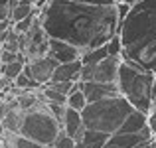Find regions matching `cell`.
<instances>
[{
  "instance_id": "5",
  "label": "cell",
  "mask_w": 156,
  "mask_h": 148,
  "mask_svg": "<svg viewBox=\"0 0 156 148\" xmlns=\"http://www.w3.org/2000/svg\"><path fill=\"white\" fill-rule=\"evenodd\" d=\"M59 122L53 118V115L48 111L46 103L40 101L36 107H32L30 111H24L22 125H20L18 134L36 140L40 144L51 146V142L55 140V136L59 134Z\"/></svg>"
},
{
  "instance_id": "32",
  "label": "cell",
  "mask_w": 156,
  "mask_h": 148,
  "mask_svg": "<svg viewBox=\"0 0 156 148\" xmlns=\"http://www.w3.org/2000/svg\"><path fill=\"white\" fill-rule=\"evenodd\" d=\"M34 2H36V6H38V8H42V6H44V4H46V2H48V0H34Z\"/></svg>"
},
{
  "instance_id": "13",
  "label": "cell",
  "mask_w": 156,
  "mask_h": 148,
  "mask_svg": "<svg viewBox=\"0 0 156 148\" xmlns=\"http://www.w3.org/2000/svg\"><path fill=\"white\" fill-rule=\"evenodd\" d=\"M83 129V121H81V113L71 107H65V115L61 118V130H63L67 136H75L79 130Z\"/></svg>"
},
{
  "instance_id": "31",
  "label": "cell",
  "mask_w": 156,
  "mask_h": 148,
  "mask_svg": "<svg viewBox=\"0 0 156 148\" xmlns=\"http://www.w3.org/2000/svg\"><path fill=\"white\" fill-rule=\"evenodd\" d=\"M152 99H154V105H156V75H154V87H152Z\"/></svg>"
},
{
  "instance_id": "25",
  "label": "cell",
  "mask_w": 156,
  "mask_h": 148,
  "mask_svg": "<svg viewBox=\"0 0 156 148\" xmlns=\"http://www.w3.org/2000/svg\"><path fill=\"white\" fill-rule=\"evenodd\" d=\"M73 2L91 4V6H115V4H117V0H73Z\"/></svg>"
},
{
  "instance_id": "11",
  "label": "cell",
  "mask_w": 156,
  "mask_h": 148,
  "mask_svg": "<svg viewBox=\"0 0 156 148\" xmlns=\"http://www.w3.org/2000/svg\"><path fill=\"white\" fill-rule=\"evenodd\" d=\"M107 138H109L107 132H99V130H91L83 126L73 136V140H75V148H103Z\"/></svg>"
},
{
  "instance_id": "19",
  "label": "cell",
  "mask_w": 156,
  "mask_h": 148,
  "mask_svg": "<svg viewBox=\"0 0 156 148\" xmlns=\"http://www.w3.org/2000/svg\"><path fill=\"white\" fill-rule=\"evenodd\" d=\"M38 103H40V99H38V93L36 91H24L16 97V105L22 111H30L32 107H36Z\"/></svg>"
},
{
  "instance_id": "23",
  "label": "cell",
  "mask_w": 156,
  "mask_h": 148,
  "mask_svg": "<svg viewBox=\"0 0 156 148\" xmlns=\"http://www.w3.org/2000/svg\"><path fill=\"white\" fill-rule=\"evenodd\" d=\"M24 57L22 53H14V51H6V49H0V63H10V61Z\"/></svg>"
},
{
  "instance_id": "8",
  "label": "cell",
  "mask_w": 156,
  "mask_h": 148,
  "mask_svg": "<svg viewBox=\"0 0 156 148\" xmlns=\"http://www.w3.org/2000/svg\"><path fill=\"white\" fill-rule=\"evenodd\" d=\"M121 65V57L117 55H107L99 63L91 65L93 79L91 81H101V83H117V73Z\"/></svg>"
},
{
  "instance_id": "16",
  "label": "cell",
  "mask_w": 156,
  "mask_h": 148,
  "mask_svg": "<svg viewBox=\"0 0 156 148\" xmlns=\"http://www.w3.org/2000/svg\"><path fill=\"white\" fill-rule=\"evenodd\" d=\"M65 105L71 107V109H75V111H79V113L83 111V107L87 105V99H85L83 91L79 89V81H75V83H73L71 93L67 95V99H65Z\"/></svg>"
},
{
  "instance_id": "27",
  "label": "cell",
  "mask_w": 156,
  "mask_h": 148,
  "mask_svg": "<svg viewBox=\"0 0 156 148\" xmlns=\"http://www.w3.org/2000/svg\"><path fill=\"white\" fill-rule=\"evenodd\" d=\"M10 4H0V22L4 20H10Z\"/></svg>"
},
{
  "instance_id": "12",
  "label": "cell",
  "mask_w": 156,
  "mask_h": 148,
  "mask_svg": "<svg viewBox=\"0 0 156 148\" xmlns=\"http://www.w3.org/2000/svg\"><path fill=\"white\" fill-rule=\"evenodd\" d=\"M79 71H81V61H67V63H57L51 73L50 81H79Z\"/></svg>"
},
{
  "instance_id": "3",
  "label": "cell",
  "mask_w": 156,
  "mask_h": 148,
  "mask_svg": "<svg viewBox=\"0 0 156 148\" xmlns=\"http://www.w3.org/2000/svg\"><path fill=\"white\" fill-rule=\"evenodd\" d=\"M117 87L119 95H122L130 103V107L140 113L148 115L154 107L152 87H154V73L138 67L133 61H126L121 57L117 73Z\"/></svg>"
},
{
  "instance_id": "28",
  "label": "cell",
  "mask_w": 156,
  "mask_h": 148,
  "mask_svg": "<svg viewBox=\"0 0 156 148\" xmlns=\"http://www.w3.org/2000/svg\"><path fill=\"white\" fill-rule=\"evenodd\" d=\"M10 26H12V22H10V20H4V22H0V32L10 30Z\"/></svg>"
},
{
  "instance_id": "17",
  "label": "cell",
  "mask_w": 156,
  "mask_h": 148,
  "mask_svg": "<svg viewBox=\"0 0 156 148\" xmlns=\"http://www.w3.org/2000/svg\"><path fill=\"white\" fill-rule=\"evenodd\" d=\"M24 63H26V57H18V59L10 61V63H2L0 65V73H2V77H8L10 81H14L22 73Z\"/></svg>"
},
{
  "instance_id": "7",
  "label": "cell",
  "mask_w": 156,
  "mask_h": 148,
  "mask_svg": "<svg viewBox=\"0 0 156 148\" xmlns=\"http://www.w3.org/2000/svg\"><path fill=\"white\" fill-rule=\"evenodd\" d=\"M55 65H57V61L51 59V57L46 53V55L28 59L26 63H24L22 73H26V75L30 77L32 81H36L38 85H46V83H50L51 73H53V69H55Z\"/></svg>"
},
{
  "instance_id": "1",
  "label": "cell",
  "mask_w": 156,
  "mask_h": 148,
  "mask_svg": "<svg viewBox=\"0 0 156 148\" xmlns=\"http://www.w3.org/2000/svg\"><path fill=\"white\" fill-rule=\"evenodd\" d=\"M40 24L48 38L87 49L105 46L119 32L115 6H91L73 0H48L40 8Z\"/></svg>"
},
{
  "instance_id": "20",
  "label": "cell",
  "mask_w": 156,
  "mask_h": 148,
  "mask_svg": "<svg viewBox=\"0 0 156 148\" xmlns=\"http://www.w3.org/2000/svg\"><path fill=\"white\" fill-rule=\"evenodd\" d=\"M50 148H75V140H73L71 136H67V134L59 129V134L55 136V140L51 142Z\"/></svg>"
},
{
  "instance_id": "6",
  "label": "cell",
  "mask_w": 156,
  "mask_h": 148,
  "mask_svg": "<svg viewBox=\"0 0 156 148\" xmlns=\"http://www.w3.org/2000/svg\"><path fill=\"white\" fill-rule=\"evenodd\" d=\"M48 36L44 32L42 24H40V18L36 16L34 24L30 26V30L26 34H20V53L28 59H34V57L46 55L48 51Z\"/></svg>"
},
{
  "instance_id": "2",
  "label": "cell",
  "mask_w": 156,
  "mask_h": 148,
  "mask_svg": "<svg viewBox=\"0 0 156 148\" xmlns=\"http://www.w3.org/2000/svg\"><path fill=\"white\" fill-rule=\"evenodd\" d=\"M121 57L156 75V0H136L119 24Z\"/></svg>"
},
{
  "instance_id": "15",
  "label": "cell",
  "mask_w": 156,
  "mask_h": 148,
  "mask_svg": "<svg viewBox=\"0 0 156 148\" xmlns=\"http://www.w3.org/2000/svg\"><path fill=\"white\" fill-rule=\"evenodd\" d=\"M40 8L36 6V2H14L12 0V8H10V22H20V20L28 18V16L38 14Z\"/></svg>"
},
{
  "instance_id": "30",
  "label": "cell",
  "mask_w": 156,
  "mask_h": 148,
  "mask_svg": "<svg viewBox=\"0 0 156 148\" xmlns=\"http://www.w3.org/2000/svg\"><path fill=\"white\" fill-rule=\"evenodd\" d=\"M6 36H8V30H6V32H0V48H2V44H4V40H6Z\"/></svg>"
},
{
  "instance_id": "26",
  "label": "cell",
  "mask_w": 156,
  "mask_h": 148,
  "mask_svg": "<svg viewBox=\"0 0 156 148\" xmlns=\"http://www.w3.org/2000/svg\"><path fill=\"white\" fill-rule=\"evenodd\" d=\"M115 8H117V16H119V24H121V20L126 16V12H129V4H125V2H117L115 4Z\"/></svg>"
},
{
  "instance_id": "18",
  "label": "cell",
  "mask_w": 156,
  "mask_h": 148,
  "mask_svg": "<svg viewBox=\"0 0 156 148\" xmlns=\"http://www.w3.org/2000/svg\"><path fill=\"white\" fill-rule=\"evenodd\" d=\"M107 55H109V53H107V48L99 46L95 49H87V51H83L81 57H79V61H81V65H93V63H99L101 59H105Z\"/></svg>"
},
{
  "instance_id": "10",
  "label": "cell",
  "mask_w": 156,
  "mask_h": 148,
  "mask_svg": "<svg viewBox=\"0 0 156 148\" xmlns=\"http://www.w3.org/2000/svg\"><path fill=\"white\" fill-rule=\"evenodd\" d=\"M79 89L83 91L87 103L99 101V99H107L119 95L117 83H101V81H79Z\"/></svg>"
},
{
  "instance_id": "9",
  "label": "cell",
  "mask_w": 156,
  "mask_h": 148,
  "mask_svg": "<svg viewBox=\"0 0 156 148\" xmlns=\"http://www.w3.org/2000/svg\"><path fill=\"white\" fill-rule=\"evenodd\" d=\"M48 55L51 59H55L57 63H67V61H75L81 57V49L71 46L67 42H61V40L50 38L48 40Z\"/></svg>"
},
{
  "instance_id": "14",
  "label": "cell",
  "mask_w": 156,
  "mask_h": 148,
  "mask_svg": "<svg viewBox=\"0 0 156 148\" xmlns=\"http://www.w3.org/2000/svg\"><path fill=\"white\" fill-rule=\"evenodd\" d=\"M146 126H148L146 115L140 113V111H136V109H133L130 115L125 118V122L121 125V129H119L117 132H140V130H144Z\"/></svg>"
},
{
  "instance_id": "22",
  "label": "cell",
  "mask_w": 156,
  "mask_h": 148,
  "mask_svg": "<svg viewBox=\"0 0 156 148\" xmlns=\"http://www.w3.org/2000/svg\"><path fill=\"white\" fill-rule=\"evenodd\" d=\"M38 14H40V12H38ZM38 14L28 16V18L20 20V22H14V24H12V30H14L16 34H26V32L30 30V26L34 24V20H36V16H38Z\"/></svg>"
},
{
  "instance_id": "24",
  "label": "cell",
  "mask_w": 156,
  "mask_h": 148,
  "mask_svg": "<svg viewBox=\"0 0 156 148\" xmlns=\"http://www.w3.org/2000/svg\"><path fill=\"white\" fill-rule=\"evenodd\" d=\"M146 121H148V129H150V132H152V136L156 140V105L150 109V113L146 115Z\"/></svg>"
},
{
  "instance_id": "21",
  "label": "cell",
  "mask_w": 156,
  "mask_h": 148,
  "mask_svg": "<svg viewBox=\"0 0 156 148\" xmlns=\"http://www.w3.org/2000/svg\"><path fill=\"white\" fill-rule=\"evenodd\" d=\"M105 48H107V53L109 55H117V57H121V53H122V44H121V40H119V36L115 34L113 38L109 40V42L105 44Z\"/></svg>"
},
{
  "instance_id": "29",
  "label": "cell",
  "mask_w": 156,
  "mask_h": 148,
  "mask_svg": "<svg viewBox=\"0 0 156 148\" xmlns=\"http://www.w3.org/2000/svg\"><path fill=\"white\" fill-rule=\"evenodd\" d=\"M8 107H6V101H0V121L4 118V115H6Z\"/></svg>"
},
{
  "instance_id": "34",
  "label": "cell",
  "mask_w": 156,
  "mask_h": 148,
  "mask_svg": "<svg viewBox=\"0 0 156 148\" xmlns=\"http://www.w3.org/2000/svg\"><path fill=\"white\" fill-rule=\"evenodd\" d=\"M148 148H156V140H152V142H150V144H148Z\"/></svg>"
},
{
  "instance_id": "4",
  "label": "cell",
  "mask_w": 156,
  "mask_h": 148,
  "mask_svg": "<svg viewBox=\"0 0 156 148\" xmlns=\"http://www.w3.org/2000/svg\"><path fill=\"white\" fill-rule=\"evenodd\" d=\"M130 111H133V107L125 97L113 95L107 99L87 103L81 111V121H83L85 129L113 134L121 129V125L130 115Z\"/></svg>"
},
{
  "instance_id": "33",
  "label": "cell",
  "mask_w": 156,
  "mask_h": 148,
  "mask_svg": "<svg viewBox=\"0 0 156 148\" xmlns=\"http://www.w3.org/2000/svg\"><path fill=\"white\" fill-rule=\"evenodd\" d=\"M117 2H125V4H129V6H133L136 0H117Z\"/></svg>"
}]
</instances>
